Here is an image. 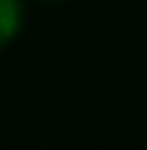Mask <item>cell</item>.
<instances>
[{
    "instance_id": "obj_1",
    "label": "cell",
    "mask_w": 147,
    "mask_h": 150,
    "mask_svg": "<svg viewBox=\"0 0 147 150\" xmlns=\"http://www.w3.org/2000/svg\"><path fill=\"white\" fill-rule=\"evenodd\" d=\"M25 22V6L22 0H0V49L9 46L18 37Z\"/></svg>"
}]
</instances>
